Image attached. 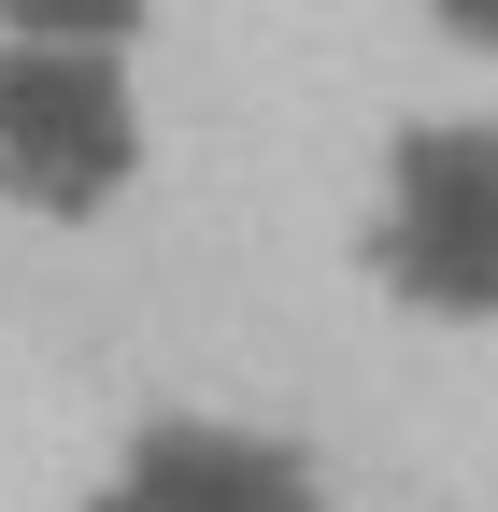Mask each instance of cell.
<instances>
[{
  "mask_svg": "<svg viewBox=\"0 0 498 512\" xmlns=\"http://www.w3.org/2000/svg\"><path fill=\"white\" fill-rule=\"evenodd\" d=\"M86 512H328V470L257 413H143Z\"/></svg>",
  "mask_w": 498,
  "mask_h": 512,
  "instance_id": "3957f363",
  "label": "cell"
},
{
  "mask_svg": "<svg viewBox=\"0 0 498 512\" xmlns=\"http://www.w3.org/2000/svg\"><path fill=\"white\" fill-rule=\"evenodd\" d=\"M413 15H427V29H442L456 57H498V0H413Z\"/></svg>",
  "mask_w": 498,
  "mask_h": 512,
  "instance_id": "5b68a950",
  "label": "cell"
},
{
  "mask_svg": "<svg viewBox=\"0 0 498 512\" xmlns=\"http://www.w3.org/2000/svg\"><path fill=\"white\" fill-rule=\"evenodd\" d=\"M143 171V100L100 43H0V200L15 214H100Z\"/></svg>",
  "mask_w": 498,
  "mask_h": 512,
  "instance_id": "7a4b0ae2",
  "label": "cell"
},
{
  "mask_svg": "<svg viewBox=\"0 0 498 512\" xmlns=\"http://www.w3.org/2000/svg\"><path fill=\"white\" fill-rule=\"evenodd\" d=\"M0 15H15V43H129L143 29V0H0Z\"/></svg>",
  "mask_w": 498,
  "mask_h": 512,
  "instance_id": "277c9868",
  "label": "cell"
},
{
  "mask_svg": "<svg viewBox=\"0 0 498 512\" xmlns=\"http://www.w3.org/2000/svg\"><path fill=\"white\" fill-rule=\"evenodd\" d=\"M356 271L427 328H498V114H413L370 157Z\"/></svg>",
  "mask_w": 498,
  "mask_h": 512,
  "instance_id": "6da1fadb",
  "label": "cell"
}]
</instances>
